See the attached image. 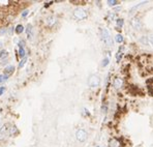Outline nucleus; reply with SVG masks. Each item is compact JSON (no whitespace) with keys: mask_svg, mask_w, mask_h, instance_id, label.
<instances>
[{"mask_svg":"<svg viewBox=\"0 0 153 147\" xmlns=\"http://www.w3.org/2000/svg\"><path fill=\"white\" fill-rule=\"evenodd\" d=\"M101 39H103L104 44H105L106 46H108V47H112L113 44H114V41H113V39H112V36H111L110 32H109L108 29H106V28H103V29H101Z\"/></svg>","mask_w":153,"mask_h":147,"instance_id":"nucleus-1","label":"nucleus"},{"mask_svg":"<svg viewBox=\"0 0 153 147\" xmlns=\"http://www.w3.org/2000/svg\"><path fill=\"white\" fill-rule=\"evenodd\" d=\"M100 84V79L96 75H91L88 79V86L91 88H96Z\"/></svg>","mask_w":153,"mask_h":147,"instance_id":"nucleus-2","label":"nucleus"},{"mask_svg":"<svg viewBox=\"0 0 153 147\" xmlns=\"http://www.w3.org/2000/svg\"><path fill=\"white\" fill-rule=\"evenodd\" d=\"M73 17L78 20H85L87 18V13L83 8H75L73 10Z\"/></svg>","mask_w":153,"mask_h":147,"instance_id":"nucleus-3","label":"nucleus"},{"mask_svg":"<svg viewBox=\"0 0 153 147\" xmlns=\"http://www.w3.org/2000/svg\"><path fill=\"white\" fill-rule=\"evenodd\" d=\"M87 133L84 130H79L78 132L75 133V138L79 142H85L87 139Z\"/></svg>","mask_w":153,"mask_h":147,"instance_id":"nucleus-4","label":"nucleus"},{"mask_svg":"<svg viewBox=\"0 0 153 147\" xmlns=\"http://www.w3.org/2000/svg\"><path fill=\"white\" fill-rule=\"evenodd\" d=\"M130 24H132L133 28L136 29V30H141V29H142V26H143L141 20L138 19V18H134V19L130 21Z\"/></svg>","mask_w":153,"mask_h":147,"instance_id":"nucleus-5","label":"nucleus"},{"mask_svg":"<svg viewBox=\"0 0 153 147\" xmlns=\"http://www.w3.org/2000/svg\"><path fill=\"white\" fill-rule=\"evenodd\" d=\"M8 131H9V124H8V123H5L1 129H0V140L4 139L5 136H7Z\"/></svg>","mask_w":153,"mask_h":147,"instance_id":"nucleus-6","label":"nucleus"},{"mask_svg":"<svg viewBox=\"0 0 153 147\" xmlns=\"http://www.w3.org/2000/svg\"><path fill=\"white\" fill-rule=\"evenodd\" d=\"M123 79L122 78H119V77H116L115 79H114V82H113V85H114V87L116 88V89H119V88H121L122 86H123Z\"/></svg>","mask_w":153,"mask_h":147,"instance_id":"nucleus-7","label":"nucleus"},{"mask_svg":"<svg viewBox=\"0 0 153 147\" xmlns=\"http://www.w3.org/2000/svg\"><path fill=\"white\" fill-rule=\"evenodd\" d=\"M46 22H47V25H48V26L52 27V26H54L55 24L57 23V19H56L55 17H49V18H47Z\"/></svg>","mask_w":153,"mask_h":147,"instance_id":"nucleus-8","label":"nucleus"},{"mask_svg":"<svg viewBox=\"0 0 153 147\" xmlns=\"http://www.w3.org/2000/svg\"><path fill=\"white\" fill-rule=\"evenodd\" d=\"M14 71H15V66H14V65H9V66L5 67V69H4V75H6V76L9 77Z\"/></svg>","mask_w":153,"mask_h":147,"instance_id":"nucleus-9","label":"nucleus"},{"mask_svg":"<svg viewBox=\"0 0 153 147\" xmlns=\"http://www.w3.org/2000/svg\"><path fill=\"white\" fill-rule=\"evenodd\" d=\"M26 33H27V36H28V38L30 39L31 37H32V26L30 25H27V28H26Z\"/></svg>","mask_w":153,"mask_h":147,"instance_id":"nucleus-10","label":"nucleus"},{"mask_svg":"<svg viewBox=\"0 0 153 147\" xmlns=\"http://www.w3.org/2000/svg\"><path fill=\"white\" fill-rule=\"evenodd\" d=\"M122 55H123V48H121V49H119V50H118V53H117V55H116V60H117V62L120 61V59L122 58Z\"/></svg>","mask_w":153,"mask_h":147,"instance_id":"nucleus-11","label":"nucleus"},{"mask_svg":"<svg viewBox=\"0 0 153 147\" xmlns=\"http://www.w3.org/2000/svg\"><path fill=\"white\" fill-rule=\"evenodd\" d=\"M115 39H116V41H117L118 44H122L123 40H124V37H123L122 34H117L116 37H115Z\"/></svg>","mask_w":153,"mask_h":147,"instance_id":"nucleus-12","label":"nucleus"},{"mask_svg":"<svg viewBox=\"0 0 153 147\" xmlns=\"http://www.w3.org/2000/svg\"><path fill=\"white\" fill-rule=\"evenodd\" d=\"M17 128L15 127V125H13L12 128H9V131H8V134L10 135V136H15L16 134H17Z\"/></svg>","mask_w":153,"mask_h":147,"instance_id":"nucleus-13","label":"nucleus"},{"mask_svg":"<svg viewBox=\"0 0 153 147\" xmlns=\"http://www.w3.org/2000/svg\"><path fill=\"white\" fill-rule=\"evenodd\" d=\"M19 55H20L21 57H24V56H25V49H24V47L19 46Z\"/></svg>","mask_w":153,"mask_h":147,"instance_id":"nucleus-14","label":"nucleus"},{"mask_svg":"<svg viewBox=\"0 0 153 147\" xmlns=\"http://www.w3.org/2000/svg\"><path fill=\"white\" fill-rule=\"evenodd\" d=\"M7 56H8V53H7L5 50H3V51L0 52V58H1V59H5Z\"/></svg>","mask_w":153,"mask_h":147,"instance_id":"nucleus-15","label":"nucleus"},{"mask_svg":"<svg viewBox=\"0 0 153 147\" xmlns=\"http://www.w3.org/2000/svg\"><path fill=\"white\" fill-rule=\"evenodd\" d=\"M120 2L119 1H116V0H109L108 1V4L110 5V6H115V5H117V4H119Z\"/></svg>","mask_w":153,"mask_h":147,"instance_id":"nucleus-16","label":"nucleus"},{"mask_svg":"<svg viewBox=\"0 0 153 147\" xmlns=\"http://www.w3.org/2000/svg\"><path fill=\"white\" fill-rule=\"evenodd\" d=\"M23 30H24V27H23L22 25H18V26H17V28H16V32H17L18 34L22 33V32H23Z\"/></svg>","mask_w":153,"mask_h":147,"instance_id":"nucleus-17","label":"nucleus"},{"mask_svg":"<svg viewBox=\"0 0 153 147\" xmlns=\"http://www.w3.org/2000/svg\"><path fill=\"white\" fill-rule=\"evenodd\" d=\"M7 79H8V76H6V75H0V83L6 81Z\"/></svg>","mask_w":153,"mask_h":147,"instance_id":"nucleus-18","label":"nucleus"},{"mask_svg":"<svg viewBox=\"0 0 153 147\" xmlns=\"http://www.w3.org/2000/svg\"><path fill=\"white\" fill-rule=\"evenodd\" d=\"M26 61H27V58H26V57H25L24 59H22L21 62H20V64H19V68H22V67L25 65V63H26Z\"/></svg>","mask_w":153,"mask_h":147,"instance_id":"nucleus-19","label":"nucleus"},{"mask_svg":"<svg viewBox=\"0 0 153 147\" xmlns=\"http://www.w3.org/2000/svg\"><path fill=\"white\" fill-rule=\"evenodd\" d=\"M123 24H124V21H123L122 19H118V20H117V25H118V27H122Z\"/></svg>","mask_w":153,"mask_h":147,"instance_id":"nucleus-20","label":"nucleus"},{"mask_svg":"<svg viewBox=\"0 0 153 147\" xmlns=\"http://www.w3.org/2000/svg\"><path fill=\"white\" fill-rule=\"evenodd\" d=\"M109 64V58H105L103 60V66H107Z\"/></svg>","mask_w":153,"mask_h":147,"instance_id":"nucleus-21","label":"nucleus"},{"mask_svg":"<svg viewBox=\"0 0 153 147\" xmlns=\"http://www.w3.org/2000/svg\"><path fill=\"white\" fill-rule=\"evenodd\" d=\"M148 41H149V44L153 47V35H149V37H148Z\"/></svg>","mask_w":153,"mask_h":147,"instance_id":"nucleus-22","label":"nucleus"},{"mask_svg":"<svg viewBox=\"0 0 153 147\" xmlns=\"http://www.w3.org/2000/svg\"><path fill=\"white\" fill-rule=\"evenodd\" d=\"M4 91H5V87H1V88H0V95L3 94Z\"/></svg>","mask_w":153,"mask_h":147,"instance_id":"nucleus-23","label":"nucleus"},{"mask_svg":"<svg viewBox=\"0 0 153 147\" xmlns=\"http://www.w3.org/2000/svg\"><path fill=\"white\" fill-rule=\"evenodd\" d=\"M5 32H6V29H5V28H2L1 30H0V34H4Z\"/></svg>","mask_w":153,"mask_h":147,"instance_id":"nucleus-24","label":"nucleus"},{"mask_svg":"<svg viewBox=\"0 0 153 147\" xmlns=\"http://www.w3.org/2000/svg\"><path fill=\"white\" fill-rule=\"evenodd\" d=\"M27 15H28V10H25V12L22 14V17H26Z\"/></svg>","mask_w":153,"mask_h":147,"instance_id":"nucleus-25","label":"nucleus"},{"mask_svg":"<svg viewBox=\"0 0 153 147\" xmlns=\"http://www.w3.org/2000/svg\"><path fill=\"white\" fill-rule=\"evenodd\" d=\"M1 47H2V43H1V41H0V48H1Z\"/></svg>","mask_w":153,"mask_h":147,"instance_id":"nucleus-26","label":"nucleus"}]
</instances>
